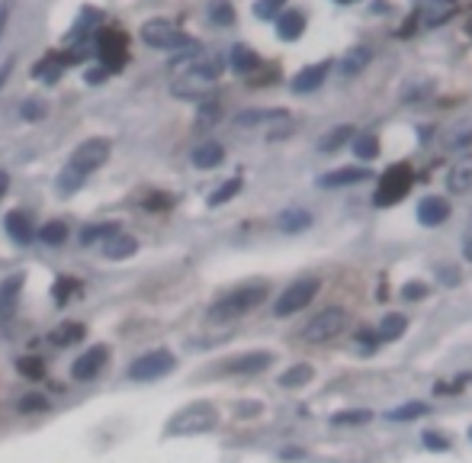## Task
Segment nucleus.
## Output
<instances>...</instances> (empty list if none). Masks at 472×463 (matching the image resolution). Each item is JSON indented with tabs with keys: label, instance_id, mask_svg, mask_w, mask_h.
I'll return each instance as SVG.
<instances>
[{
	"label": "nucleus",
	"instance_id": "8",
	"mask_svg": "<svg viewBox=\"0 0 472 463\" xmlns=\"http://www.w3.org/2000/svg\"><path fill=\"white\" fill-rule=\"evenodd\" d=\"M106 158H110V142L106 139H87L81 142V145L74 148V154H71V168H77L81 174H93L97 168H103Z\"/></svg>",
	"mask_w": 472,
	"mask_h": 463
},
{
	"label": "nucleus",
	"instance_id": "35",
	"mask_svg": "<svg viewBox=\"0 0 472 463\" xmlns=\"http://www.w3.org/2000/svg\"><path fill=\"white\" fill-rule=\"evenodd\" d=\"M113 232H119L116 222H106V225H87V229L81 232V245H93L97 239H110Z\"/></svg>",
	"mask_w": 472,
	"mask_h": 463
},
{
	"label": "nucleus",
	"instance_id": "20",
	"mask_svg": "<svg viewBox=\"0 0 472 463\" xmlns=\"http://www.w3.org/2000/svg\"><path fill=\"white\" fill-rule=\"evenodd\" d=\"M4 225H7L10 239H13V241H20V245H26V241L35 235V232H33V222H29V216H26V212H23V210H13V212H7V219H4Z\"/></svg>",
	"mask_w": 472,
	"mask_h": 463
},
{
	"label": "nucleus",
	"instance_id": "16",
	"mask_svg": "<svg viewBox=\"0 0 472 463\" xmlns=\"http://www.w3.org/2000/svg\"><path fill=\"white\" fill-rule=\"evenodd\" d=\"M270 360H273L270 351H251V354H241V358H231L225 364V370L229 373H260L270 367Z\"/></svg>",
	"mask_w": 472,
	"mask_h": 463
},
{
	"label": "nucleus",
	"instance_id": "46",
	"mask_svg": "<svg viewBox=\"0 0 472 463\" xmlns=\"http://www.w3.org/2000/svg\"><path fill=\"white\" fill-rule=\"evenodd\" d=\"M424 447H431V450H447V447H450V441H447L444 435H437V431H427V435H424Z\"/></svg>",
	"mask_w": 472,
	"mask_h": 463
},
{
	"label": "nucleus",
	"instance_id": "37",
	"mask_svg": "<svg viewBox=\"0 0 472 463\" xmlns=\"http://www.w3.org/2000/svg\"><path fill=\"white\" fill-rule=\"evenodd\" d=\"M106 52H110V64L113 68H119V64L125 62V55H122V35H106L103 39V55ZM110 64H106V68H110Z\"/></svg>",
	"mask_w": 472,
	"mask_h": 463
},
{
	"label": "nucleus",
	"instance_id": "13",
	"mask_svg": "<svg viewBox=\"0 0 472 463\" xmlns=\"http://www.w3.org/2000/svg\"><path fill=\"white\" fill-rule=\"evenodd\" d=\"M277 122H289L283 110H244L235 116L238 129H260V126H277Z\"/></svg>",
	"mask_w": 472,
	"mask_h": 463
},
{
	"label": "nucleus",
	"instance_id": "18",
	"mask_svg": "<svg viewBox=\"0 0 472 463\" xmlns=\"http://www.w3.org/2000/svg\"><path fill=\"white\" fill-rule=\"evenodd\" d=\"M369 171L367 168H338V171H331V174H325L318 181V187H347V183H360V181H369Z\"/></svg>",
	"mask_w": 472,
	"mask_h": 463
},
{
	"label": "nucleus",
	"instance_id": "25",
	"mask_svg": "<svg viewBox=\"0 0 472 463\" xmlns=\"http://www.w3.org/2000/svg\"><path fill=\"white\" fill-rule=\"evenodd\" d=\"M277 225L283 232H302V229H309V225H312V216H309L306 210H299V206H292V210H286V212H280L277 216Z\"/></svg>",
	"mask_w": 472,
	"mask_h": 463
},
{
	"label": "nucleus",
	"instance_id": "54",
	"mask_svg": "<svg viewBox=\"0 0 472 463\" xmlns=\"http://www.w3.org/2000/svg\"><path fill=\"white\" fill-rule=\"evenodd\" d=\"M469 33H472V23H469Z\"/></svg>",
	"mask_w": 472,
	"mask_h": 463
},
{
	"label": "nucleus",
	"instance_id": "44",
	"mask_svg": "<svg viewBox=\"0 0 472 463\" xmlns=\"http://www.w3.org/2000/svg\"><path fill=\"white\" fill-rule=\"evenodd\" d=\"M16 370H20L23 377H33V379L42 377V364L35 358H20V360H16Z\"/></svg>",
	"mask_w": 472,
	"mask_h": 463
},
{
	"label": "nucleus",
	"instance_id": "11",
	"mask_svg": "<svg viewBox=\"0 0 472 463\" xmlns=\"http://www.w3.org/2000/svg\"><path fill=\"white\" fill-rule=\"evenodd\" d=\"M456 10V0H418V20L424 26H440Z\"/></svg>",
	"mask_w": 472,
	"mask_h": 463
},
{
	"label": "nucleus",
	"instance_id": "10",
	"mask_svg": "<svg viewBox=\"0 0 472 463\" xmlns=\"http://www.w3.org/2000/svg\"><path fill=\"white\" fill-rule=\"evenodd\" d=\"M447 190L456 193V197H463V193L472 190V154H459L456 161H453V168L447 171Z\"/></svg>",
	"mask_w": 472,
	"mask_h": 463
},
{
	"label": "nucleus",
	"instance_id": "50",
	"mask_svg": "<svg viewBox=\"0 0 472 463\" xmlns=\"http://www.w3.org/2000/svg\"><path fill=\"white\" fill-rule=\"evenodd\" d=\"M463 254L472 261V219H469V225H466V235H463Z\"/></svg>",
	"mask_w": 472,
	"mask_h": 463
},
{
	"label": "nucleus",
	"instance_id": "51",
	"mask_svg": "<svg viewBox=\"0 0 472 463\" xmlns=\"http://www.w3.org/2000/svg\"><path fill=\"white\" fill-rule=\"evenodd\" d=\"M10 68H13V58H7V62L0 64V87H4V81H7V74H10Z\"/></svg>",
	"mask_w": 472,
	"mask_h": 463
},
{
	"label": "nucleus",
	"instance_id": "12",
	"mask_svg": "<svg viewBox=\"0 0 472 463\" xmlns=\"http://www.w3.org/2000/svg\"><path fill=\"white\" fill-rule=\"evenodd\" d=\"M106 358H110L106 344H97V348H91L87 354H81V360L71 367V377H74V379H93L100 370H103Z\"/></svg>",
	"mask_w": 472,
	"mask_h": 463
},
{
	"label": "nucleus",
	"instance_id": "32",
	"mask_svg": "<svg viewBox=\"0 0 472 463\" xmlns=\"http://www.w3.org/2000/svg\"><path fill=\"white\" fill-rule=\"evenodd\" d=\"M209 20L216 23V26H231L235 23V10H231L229 0H212L209 4Z\"/></svg>",
	"mask_w": 472,
	"mask_h": 463
},
{
	"label": "nucleus",
	"instance_id": "40",
	"mask_svg": "<svg viewBox=\"0 0 472 463\" xmlns=\"http://www.w3.org/2000/svg\"><path fill=\"white\" fill-rule=\"evenodd\" d=\"M45 113H49V106L42 103V100H26V103L20 106V116H23V120H29V122L45 120Z\"/></svg>",
	"mask_w": 472,
	"mask_h": 463
},
{
	"label": "nucleus",
	"instance_id": "38",
	"mask_svg": "<svg viewBox=\"0 0 472 463\" xmlns=\"http://www.w3.org/2000/svg\"><path fill=\"white\" fill-rule=\"evenodd\" d=\"M354 152L360 154L363 161H373L376 154H379V142H376V135H360V139L354 142Z\"/></svg>",
	"mask_w": 472,
	"mask_h": 463
},
{
	"label": "nucleus",
	"instance_id": "15",
	"mask_svg": "<svg viewBox=\"0 0 472 463\" xmlns=\"http://www.w3.org/2000/svg\"><path fill=\"white\" fill-rule=\"evenodd\" d=\"M328 71H331V62H318V64H309V68H302L296 74V81H292V91L296 93H312L315 87H321V81L328 77Z\"/></svg>",
	"mask_w": 472,
	"mask_h": 463
},
{
	"label": "nucleus",
	"instance_id": "42",
	"mask_svg": "<svg viewBox=\"0 0 472 463\" xmlns=\"http://www.w3.org/2000/svg\"><path fill=\"white\" fill-rule=\"evenodd\" d=\"M469 142H472V126H459V129H453V132H447L444 145L447 148H466Z\"/></svg>",
	"mask_w": 472,
	"mask_h": 463
},
{
	"label": "nucleus",
	"instance_id": "21",
	"mask_svg": "<svg viewBox=\"0 0 472 463\" xmlns=\"http://www.w3.org/2000/svg\"><path fill=\"white\" fill-rule=\"evenodd\" d=\"M225 161V148L219 145V142H206V145H200L193 152V164L200 171H209V168H219V164Z\"/></svg>",
	"mask_w": 472,
	"mask_h": 463
},
{
	"label": "nucleus",
	"instance_id": "3",
	"mask_svg": "<svg viewBox=\"0 0 472 463\" xmlns=\"http://www.w3.org/2000/svg\"><path fill=\"white\" fill-rule=\"evenodd\" d=\"M142 39H145L151 49H190L200 52V45L190 39V35L177 33V26L171 20H148L142 26Z\"/></svg>",
	"mask_w": 472,
	"mask_h": 463
},
{
	"label": "nucleus",
	"instance_id": "5",
	"mask_svg": "<svg viewBox=\"0 0 472 463\" xmlns=\"http://www.w3.org/2000/svg\"><path fill=\"white\" fill-rule=\"evenodd\" d=\"M315 293H318V280H315V277L289 283V287L283 290V296L277 299V306H273V316L286 319V316H292V312H299V309H306L309 302L315 299Z\"/></svg>",
	"mask_w": 472,
	"mask_h": 463
},
{
	"label": "nucleus",
	"instance_id": "17",
	"mask_svg": "<svg viewBox=\"0 0 472 463\" xmlns=\"http://www.w3.org/2000/svg\"><path fill=\"white\" fill-rule=\"evenodd\" d=\"M139 251V241L132 235H122V232H113L110 239H103V254L110 261H125Z\"/></svg>",
	"mask_w": 472,
	"mask_h": 463
},
{
	"label": "nucleus",
	"instance_id": "43",
	"mask_svg": "<svg viewBox=\"0 0 472 463\" xmlns=\"http://www.w3.org/2000/svg\"><path fill=\"white\" fill-rule=\"evenodd\" d=\"M283 7H286V0H257L254 13L260 16V20H273V16H277Z\"/></svg>",
	"mask_w": 472,
	"mask_h": 463
},
{
	"label": "nucleus",
	"instance_id": "24",
	"mask_svg": "<svg viewBox=\"0 0 472 463\" xmlns=\"http://www.w3.org/2000/svg\"><path fill=\"white\" fill-rule=\"evenodd\" d=\"M62 71H64V55H45L33 68V74L39 77V81H45V84H55L58 77H62Z\"/></svg>",
	"mask_w": 472,
	"mask_h": 463
},
{
	"label": "nucleus",
	"instance_id": "30",
	"mask_svg": "<svg viewBox=\"0 0 472 463\" xmlns=\"http://www.w3.org/2000/svg\"><path fill=\"white\" fill-rule=\"evenodd\" d=\"M84 181H87V174H81L77 168H64L62 174H58V190H62L64 197H71V193H77V190L84 187Z\"/></svg>",
	"mask_w": 472,
	"mask_h": 463
},
{
	"label": "nucleus",
	"instance_id": "29",
	"mask_svg": "<svg viewBox=\"0 0 472 463\" xmlns=\"http://www.w3.org/2000/svg\"><path fill=\"white\" fill-rule=\"evenodd\" d=\"M408 328V322H405V316H398V312H389V316H382L379 322V338L382 341H396L402 331Z\"/></svg>",
	"mask_w": 472,
	"mask_h": 463
},
{
	"label": "nucleus",
	"instance_id": "9",
	"mask_svg": "<svg viewBox=\"0 0 472 463\" xmlns=\"http://www.w3.org/2000/svg\"><path fill=\"white\" fill-rule=\"evenodd\" d=\"M212 87H216V77H209V74H202V71L190 68L171 84V93H174V97H183V100H202Z\"/></svg>",
	"mask_w": 472,
	"mask_h": 463
},
{
	"label": "nucleus",
	"instance_id": "45",
	"mask_svg": "<svg viewBox=\"0 0 472 463\" xmlns=\"http://www.w3.org/2000/svg\"><path fill=\"white\" fill-rule=\"evenodd\" d=\"M74 290H77V280H71V277H62V280H58V287H55V299L64 302L71 293H74Z\"/></svg>",
	"mask_w": 472,
	"mask_h": 463
},
{
	"label": "nucleus",
	"instance_id": "14",
	"mask_svg": "<svg viewBox=\"0 0 472 463\" xmlns=\"http://www.w3.org/2000/svg\"><path fill=\"white\" fill-rule=\"evenodd\" d=\"M20 293H23V274H13L0 283V322H10V319H13Z\"/></svg>",
	"mask_w": 472,
	"mask_h": 463
},
{
	"label": "nucleus",
	"instance_id": "47",
	"mask_svg": "<svg viewBox=\"0 0 472 463\" xmlns=\"http://www.w3.org/2000/svg\"><path fill=\"white\" fill-rule=\"evenodd\" d=\"M405 299H421V296H427V283H408V287L402 290Z\"/></svg>",
	"mask_w": 472,
	"mask_h": 463
},
{
	"label": "nucleus",
	"instance_id": "39",
	"mask_svg": "<svg viewBox=\"0 0 472 463\" xmlns=\"http://www.w3.org/2000/svg\"><path fill=\"white\" fill-rule=\"evenodd\" d=\"M373 418V412H367V408H354V412H338L334 415V425H367V421Z\"/></svg>",
	"mask_w": 472,
	"mask_h": 463
},
{
	"label": "nucleus",
	"instance_id": "26",
	"mask_svg": "<svg viewBox=\"0 0 472 463\" xmlns=\"http://www.w3.org/2000/svg\"><path fill=\"white\" fill-rule=\"evenodd\" d=\"M354 139V126H334L328 135H321L318 139V152H325V154H331V152H338L344 142H350Z\"/></svg>",
	"mask_w": 472,
	"mask_h": 463
},
{
	"label": "nucleus",
	"instance_id": "7",
	"mask_svg": "<svg viewBox=\"0 0 472 463\" xmlns=\"http://www.w3.org/2000/svg\"><path fill=\"white\" fill-rule=\"evenodd\" d=\"M411 190V168L408 164H392L379 181V190H376V206H389L398 203Z\"/></svg>",
	"mask_w": 472,
	"mask_h": 463
},
{
	"label": "nucleus",
	"instance_id": "23",
	"mask_svg": "<svg viewBox=\"0 0 472 463\" xmlns=\"http://www.w3.org/2000/svg\"><path fill=\"white\" fill-rule=\"evenodd\" d=\"M302 29H306V16L299 13V10H289V13H283V16H280V23H277L280 39H286V42L299 39V35H302Z\"/></svg>",
	"mask_w": 472,
	"mask_h": 463
},
{
	"label": "nucleus",
	"instance_id": "27",
	"mask_svg": "<svg viewBox=\"0 0 472 463\" xmlns=\"http://www.w3.org/2000/svg\"><path fill=\"white\" fill-rule=\"evenodd\" d=\"M312 377H315V370L309 364H296V367L280 373V386H283V389H296V386H306Z\"/></svg>",
	"mask_w": 472,
	"mask_h": 463
},
{
	"label": "nucleus",
	"instance_id": "2",
	"mask_svg": "<svg viewBox=\"0 0 472 463\" xmlns=\"http://www.w3.org/2000/svg\"><path fill=\"white\" fill-rule=\"evenodd\" d=\"M219 425V412L209 402H196L187 406L167 421V435L171 438H187V435H202V431H212Z\"/></svg>",
	"mask_w": 472,
	"mask_h": 463
},
{
	"label": "nucleus",
	"instance_id": "34",
	"mask_svg": "<svg viewBox=\"0 0 472 463\" xmlns=\"http://www.w3.org/2000/svg\"><path fill=\"white\" fill-rule=\"evenodd\" d=\"M39 239L45 241V245H64V239H68V225H64V222H49V225H42Z\"/></svg>",
	"mask_w": 472,
	"mask_h": 463
},
{
	"label": "nucleus",
	"instance_id": "33",
	"mask_svg": "<svg viewBox=\"0 0 472 463\" xmlns=\"http://www.w3.org/2000/svg\"><path fill=\"white\" fill-rule=\"evenodd\" d=\"M424 412H427V406H424V402H405V406L392 408L386 418H389V421H411V418H421Z\"/></svg>",
	"mask_w": 472,
	"mask_h": 463
},
{
	"label": "nucleus",
	"instance_id": "31",
	"mask_svg": "<svg viewBox=\"0 0 472 463\" xmlns=\"http://www.w3.org/2000/svg\"><path fill=\"white\" fill-rule=\"evenodd\" d=\"M231 68H235L238 74H248V71L257 68V55L248 45H235V49H231Z\"/></svg>",
	"mask_w": 472,
	"mask_h": 463
},
{
	"label": "nucleus",
	"instance_id": "6",
	"mask_svg": "<svg viewBox=\"0 0 472 463\" xmlns=\"http://www.w3.org/2000/svg\"><path fill=\"white\" fill-rule=\"evenodd\" d=\"M174 367H177V360H174L171 351H164V348H161V351H148L129 367V379H139V383L161 379V377H167V373L174 370Z\"/></svg>",
	"mask_w": 472,
	"mask_h": 463
},
{
	"label": "nucleus",
	"instance_id": "19",
	"mask_svg": "<svg viewBox=\"0 0 472 463\" xmlns=\"http://www.w3.org/2000/svg\"><path fill=\"white\" fill-rule=\"evenodd\" d=\"M447 216H450V206H447L444 197H427L418 206V219H421L424 225H440Z\"/></svg>",
	"mask_w": 472,
	"mask_h": 463
},
{
	"label": "nucleus",
	"instance_id": "53",
	"mask_svg": "<svg viewBox=\"0 0 472 463\" xmlns=\"http://www.w3.org/2000/svg\"><path fill=\"white\" fill-rule=\"evenodd\" d=\"M4 26H7V7H0V33H4Z\"/></svg>",
	"mask_w": 472,
	"mask_h": 463
},
{
	"label": "nucleus",
	"instance_id": "4",
	"mask_svg": "<svg viewBox=\"0 0 472 463\" xmlns=\"http://www.w3.org/2000/svg\"><path fill=\"white\" fill-rule=\"evenodd\" d=\"M347 322H350L347 312L340 306H331V309H325V312H318V316L302 328V338H306V341H328V338H338L340 331L347 328Z\"/></svg>",
	"mask_w": 472,
	"mask_h": 463
},
{
	"label": "nucleus",
	"instance_id": "1",
	"mask_svg": "<svg viewBox=\"0 0 472 463\" xmlns=\"http://www.w3.org/2000/svg\"><path fill=\"white\" fill-rule=\"evenodd\" d=\"M264 299H267L264 283L241 287V290H235V293L222 296L216 306L209 309V322H231V319H238V316H244V312H251V309H257Z\"/></svg>",
	"mask_w": 472,
	"mask_h": 463
},
{
	"label": "nucleus",
	"instance_id": "49",
	"mask_svg": "<svg viewBox=\"0 0 472 463\" xmlns=\"http://www.w3.org/2000/svg\"><path fill=\"white\" fill-rule=\"evenodd\" d=\"M257 412H264L260 402H241V406H238V415H257Z\"/></svg>",
	"mask_w": 472,
	"mask_h": 463
},
{
	"label": "nucleus",
	"instance_id": "41",
	"mask_svg": "<svg viewBox=\"0 0 472 463\" xmlns=\"http://www.w3.org/2000/svg\"><path fill=\"white\" fill-rule=\"evenodd\" d=\"M20 412H49V399H45V396H39V393H29V396H23L20 399Z\"/></svg>",
	"mask_w": 472,
	"mask_h": 463
},
{
	"label": "nucleus",
	"instance_id": "36",
	"mask_svg": "<svg viewBox=\"0 0 472 463\" xmlns=\"http://www.w3.org/2000/svg\"><path fill=\"white\" fill-rule=\"evenodd\" d=\"M238 190H241V181H238V177H231V181H225L222 187L216 190V193H209V206H222V203H229V200L235 197Z\"/></svg>",
	"mask_w": 472,
	"mask_h": 463
},
{
	"label": "nucleus",
	"instance_id": "52",
	"mask_svg": "<svg viewBox=\"0 0 472 463\" xmlns=\"http://www.w3.org/2000/svg\"><path fill=\"white\" fill-rule=\"evenodd\" d=\"M4 193H7V174L0 171V197H4Z\"/></svg>",
	"mask_w": 472,
	"mask_h": 463
},
{
	"label": "nucleus",
	"instance_id": "28",
	"mask_svg": "<svg viewBox=\"0 0 472 463\" xmlns=\"http://www.w3.org/2000/svg\"><path fill=\"white\" fill-rule=\"evenodd\" d=\"M81 338H84L81 322H64L58 331H52V344H58V348H71V344H77Z\"/></svg>",
	"mask_w": 472,
	"mask_h": 463
},
{
	"label": "nucleus",
	"instance_id": "22",
	"mask_svg": "<svg viewBox=\"0 0 472 463\" xmlns=\"http://www.w3.org/2000/svg\"><path fill=\"white\" fill-rule=\"evenodd\" d=\"M369 62H373V52H369L367 45H357V49L347 52V58L340 62V74H344V77H357Z\"/></svg>",
	"mask_w": 472,
	"mask_h": 463
},
{
	"label": "nucleus",
	"instance_id": "48",
	"mask_svg": "<svg viewBox=\"0 0 472 463\" xmlns=\"http://www.w3.org/2000/svg\"><path fill=\"white\" fill-rule=\"evenodd\" d=\"M106 77H110V68H106V64L103 68H91L87 71V84H103Z\"/></svg>",
	"mask_w": 472,
	"mask_h": 463
}]
</instances>
